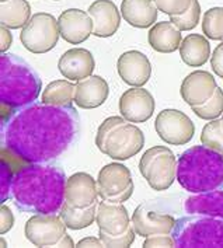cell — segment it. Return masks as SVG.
I'll use <instances>...</instances> for the list:
<instances>
[{"label": "cell", "instance_id": "cell-1", "mask_svg": "<svg viewBox=\"0 0 223 248\" xmlns=\"http://www.w3.org/2000/svg\"><path fill=\"white\" fill-rule=\"evenodd\" d=\"M1 146L27 163H51L80 135V117L73 105L31 103L1 121Z\"/></svg>", "mask_w": 223, "mask_h": 248}, {"label": "cell", "instance_id": "cell-2", "mask_svg": "<svg viewBox=\"0 0 223 248\" xmlns=\"http://www.w3.org/2000/svg\"><path fill=\"white\" fill-rule=\"evenodd\" d=\"M65 170L55 163H28L16 171L14 205L27 213H59L65 203Z\"/></svg>", "mask_w": 223, "mask_h": 248}, {"label": "cell", "instance_id": "cell-3", "mask_svg": "<svg viewBox=\"0 0 223 248\" xmlns=\"http://www.w3.org/2000/svg\"><path fill=\"white\" fill-rule=\"evenodd\" d=\"M0 66V119L4 121L16 109L37 101L42 90V81L31 65L14 53H1Z\"/></svg>", "mask_w": 223, "mask_h": 248}, {"label": "cell", "instance_id": "cell-4", "mask_svg": "<svg viewBox=\"0 0 223 248\" xmlns=\"http://www.w3.org/2000/svg\"><path fill=\"white\" fill-rule=\"evenodd\" d=\"M177 181L192 194L223 189V153L204 144L190 147L177 158Z\"/></svg>", "mask_w": 223, "mask_h": 248}, {"label": "cell", "instance_id": "cell-5", "mask_svg": "<svg viewBox=\"0 0 223 248\" xmlns=\"http://www.w3.org/2000/svg\"><path fill=\"white\" fill-rule=\"evenodd\" d=\"M98 150L117 161H125L136 156L144 146V135L141 128L128 124L122 115L103 121L96 135Z\"/></svg>", "mask_w": 223, "mask_h": 248}, {"label": "cell", "instance_id": "cell-6", "mask_svg": "<svg viewBox=\"0 0 223 248\" xmlns=\"http://www.w3.org/2000/svg\"><path fill=\"white\" fill-rule=\"evenodd\" d=\"M171 235L175 247H223V219L190 213L175 220Z\"/></svg>", "mask_w": 223, "mask_h": 248}, {"label": "cell", "instance_id": "cell-7", "mask_svg": "<svg viewBox=\"0 0 223 248\" xmlns=\"http://www.w3.org/2000/svg\"><path fill=\"white\" fill-rule=\"evenodd\" d=\"M139 171L152 189L167 191L177 178V157L166 146H153L141 157Z\"/></svg>", "mask_w": 223, "mask_h": 248}, {"label": "cell", "instance_id": "cell-8", "mask_svg": "<svg viewBox=\"0 0 223 248\" xmlns=\"http://www.w3.org/2000/svg\"><path fill=\"white\" fill-rule=\"evenodd\" d=\"M171 198H156L142 202L132 215V224L136 234H171L175 219L170 209Z\"/></svg>", "mask_w": 223, "mask_h": 248}, {"label": "cell", "instance_id": "cell-9", "mask_svg": "<svg viewBox=\"0 0 223 248\" xmlns=\"http://www.w3.org/2000/svg\"><path fill=\"white\" fill-rule=\"evenodd\" d=\"M61 37L58 20L49 13H35L20 32V41L31 53L52 51Z\"/></svg>", "mask_w": 223, "mask_h": 248}, {"label": "cell", "instance_id": "cell-10", "mask_svg": "<svg viewBox=\"0 0 223 248\" xmlns=\"http://www.w3.org/2000/svg\"><path fill=\"white\" fill-rule=\"evenodd\" d=\"M155 129L159 138L167 144H187L195 133V126L191 118L183 111L167 108L159 112L155 121Z\"/></svg>", "mask_w": 223, "mask_h": 248}, {"label": "cell", "instance_id": "cell-11", "mask_svg": "<svg viewBox=\"0 0 223 248\" xmlns=\"http://www.w3.org/2000/svg\"><path fill=\"white\" fill-rule=\"evenodd\" d=\"M66 224L56 213H35L26 222V238L35 247H53L66 234Z\"/></svg>", "mask_w": 223, "mask_h": 248}, {"label": "cell", "instance_id": "cell-12", "mask_svg": "<svg viewBox=\"0 0 223 248\" xmlns=\"http://www.w3.org/2000/svg\"><path fill=\"white\" fill-rule=\"evenodd\" d=\"M156 108L152 93L143 87H131L119 98V112L128 122L141 124L153 117Z\"/></svg>", "mask_w": 223, "mask_h": 248}, {"label": "cell", "instance_id": "cell-13", "mask_svg": "<svg viewBox=\"0 0 223 248\" xmlns=\"http://www.w3.org/2000/svg\"><path fill=\"white\" fill-rule=\"evenodd\" d=\"M117 72L124 83L131 87H142L152 76L149 58L141 51H127L117 61Z\"/></svg>", "mask_w": 223, "mask_h": 248}, {"label": "cell", "instance_id": "cell-14", "mask_svg": "<svg viewBox=\"0 0 223 248\" xmlns=\"http://www.w3.org/2000/svg\"><path fill=\"white\" fill-rule=\"evenodd\" d=\"M98 185L87 172H75L66 180L65 202L72 208H87L97 202Z\"/></svg>", "mask_w": 223, "mask_h": 248}, {"label": "cell", "instance_id": "cell-15", "mask_svg": "<svg viewBox=\"0 0 223 248\" xmlns=\"http://www.w3.org/2000/svg\"><path fill=\"white\" fill-rule=\"evenodd\" d=\"M59 32L66 42L79 45L93 35V20L90 14L80 9H67L58 17Z\"/></svg>", "mask_w": 223, "mask_h": 248}, {"label": "cell", "instance_id": "cell-16", "mask_svg": "<svg viewBox=\"0 0 223 248\" xmlns=\"http://www.w3.org/2000/svg\"><path fill=\"white\" fill-rule=\"evenodd\" d=\"M218 89L216 80L205 70H195L190 73L181 83L180 94L190 107L205 104Z\"/></svg>", "mask_w": 223, "mask_h": 248}, {"label": "cell", "instance_id": "cell-17", "mask_svg": "<svg viewBox=\"0 0 223 248\" xmlns=\"http://www.w3.org/2000/svg\"><path fill=\"white\" fill-rule=\"evenodd\" d=\"M93 20V35L98 38L112 37L121 26V12L112 0H96L89 12Z\"/></svg>", "mask_w": 223, "mask_h": 248}, {"label": "cell", "instance_id": "cell-18", "mask_svg": "<svg viewBox=\"0 0 223 248\" xmlns=\"http://www.w3.org/2000/svg\"><path fill=\"white\" fill-rule=\"evenodd\" d=\"M58 67L65 78L70 81H79L92 76L96 69V61L89 49L72 48L59 58Z\"/></svg>", "mask_w": 223, "mask_h": 248}, {"label": "cell", "instance_id": "cell-19", "mask_svg": "<svg viewBox=\"0 0 223 248\" xmlns=\"http://www.w3.org/2000/svg\"><path fill=\"white\" fill-rule=\"evenodd\" d=\"M132 183V174L127 166L121 163H110L98 172V195L101 199H111L124 192Z\"/></svg>", "mask_w": 223, "mask_h": 248}, {"label": "cell", "instance_id": "cell-20", "mask_svg": "<svg viewBox=\"0 0 223 248\" xmlns=\"http://www.w3.org/2000/svg\"><path fill=\"white\" fill-rule=\"evenodd\" d=\"M96 223L98 230L107 232L110 234H121L128 230L132 220L128 210L122 203L103 199L97 205Z\"/></svg>", "mask_w": 223, "mask_h": 248}, {"label": "cell", "instance_id": "cell-21", "mask_svg": "<svg viewBox=\"0 0 223 248\" xmlns=\"http://www.w3.org/2000/svg\"><path fill=\"white\" fill-rule=\"evenodd\" d=\"M110 94L108 83L101 76H89L76 81L75 103L83 109H94L104 104Z\"/></svg>", "mask_w": 223, "mask_h": 248}, {"label": "cell", "instance_id": "cell-22", "mask_svg": "<svg viewBox=\"0 0 223 248\" xmlns=\"http://www.w3.org/2000/svg\"><path fill=\"white\" fill-rule=\"evenodd\" d=\"M159 9L153 0H122L121 16L135 28H149L158 20Z\"/></svg>", "mask_w": 223, "mask_h": 248}, {"label": "cell", "instance_id": "cell-23", "mask_svg": "<svg viewBox=\"0 0 223 248\" xmlns=\"http://www.w3.org/2000/svg\"><path fill=\"white\" fill-rule=\"evenodd\" d=\"M147 41L156 52L171 53L181 45V31L171 21H160L150 27Z\"/></svg>", "mask_w": 223, "mask_h": 248}, {"label": "cell", "instance_id": "cell-24", "mask_svg": "<svg viewBox=\"0 0 223 248\" xmlns=\"http://www.w3.org/2000/svg\"><path fill=\"white\" fill-rule=\"evenodd\" d=\"M184 209L187 213H201L223 219V191H210L195 194L185 199Z\"/></svg>", "mask_w": 223, "mask_h": 248}, {"label": "cell", "instance_id": "cell-25", "mask_svg": "<svg viewBox=\"0 0 223 248\" xmlns=\"http://www.w3.org/2000/svg\"><path fill=\"white\" fill-rule=\"evenodd\" d=\"M180 55L184 63L191 67L205 65L210 56L209 42L199 34H190L180 45Z\"/></svg>", "mask_w": 223, "mask_h": 248}, {"label": "cell", "instance_id": "cell-26", "mask_svg": "<svg viewBox=\"0 0 223 248\" xmlns=\"http://www.w3.org/2000/svg\"><path fill=\"white\" fill-rule=\"evenodd\" d=\"M31 18V6L27 0H6L0 4V24L10 30L23 28Z\"/></svg>", "mask_w": 223, "mask_h": 248}, {"label": "cell", "instance_id": "cell-27", "mask_svg": "<svg viewBox=\"0 0 223 248\" xmlns=\"http://www.w3.org/2000/svg\"><path fill=\"white\" fill-rule=\"evenodd\" d=\"M75 92L76 84H73L70 80H53L42 92L41 103L58 107L72 105V103H75Z\"/></svg>", "mask_w": 223, "mask_h": 248}, {"label": "cell", "instance_id": "cell-28", "mask_svg": "<svg viewBox=\"0 0 223 248\" xmlns=\"http://www.w3.org/2000/svg\"><path fill=\"white\" fill-rule=\"evenodd\" d=\"M97 202L93 203L87 208H72L67 203H64L62 209L59 210V216L62 217V220L65 222L66 227L70 230H81L86 229L89 226H92L96 222V216H97Z\"/></svg>", "mask_w": 223, "mask_h": 248}, {"label": "cell", "instance_id": "cell-29", "mask_svg": "<svg viewBox=\"0 0 223 248\" xmlns=\"http://www.w3.org/2000/svg\"><path fill=\"white\" fill-rule=\"evenodd\" d=\"M191 108H192V112L201 119H205V121L218 119L223 114V90L221 87H218L215 90V94L205 104L191 107Z\"/></svg>", "mask_w": 223, "mask_h": 248}, {"label": "cell", "instance_id": "cell-30", "mask_svg": "<svg viewBox=\"0 0 223 248\" xmlns=\"http://www.w3.org/2000/svg\"><path fill=\"white\" fill-rule=\"evenodd\" d=\"M201 143L219 153H223V122L222 119L209 121L201 133Z\"/></svg>", "mask_w": 223, "mask_h": 248}, {"label": "cell", "instance_id": "cell-31", "mask_svg": "<svg viewBox=\"0 0 223 248\" xmlns=\"http://www.w3.org/2000/svg\"><path fill=\"white\" fill-rule=\"evenodd\" d=\"M202 30L208 38L215 41L223 39V7H213L205 13Z\"/></svg>", "mask_w": 223, "mask_h": 248}, {"label": "cell", "instance_id": "cell-32", "mask_svg": "<svg viewBox=\"0 0 223 248\" xmlns=\"http://www.w3.org/2000/svg\"><path fill=\"white\" fill-rule=\"evenodd\" d=\"M199 14H201V6L198 0H192L191 7L180 16H171L170 21L177 27L180 31H188L195 28L199 23Z\"/></svg>", "mask_w": 223, "mask_h": 248}, {"label": "cell", "instance_id": "cell-33", "mask_svg": "<svg viewBox=\"0 0 223 248\" xmlns=\"http://www.w3.org/2000/svg\"><path fill=\"white\" fill-rule=\"evenodd\" d=\"M136 232L133 229V224L131 223V226L128 227L127 232L121 233V234H110L107 232L98 230V237L101 238V241L104 243L105 247H112V248H127L131 247L132 244L135 243V237H136Z\"/></svg>", "mask_w": 223, "mask_h": 248}, {"label": "cell", "instance_id": "cell-34", "mask_svg": "<svg viewBox=\"0 0 223 248\" xmlns=\"http://www.w3.org/2000/svg\"><path fill=\"white\" fill-rule=\"evenodd\" d=\"M0 174H1V181H0V202L4 203L7 199L13 198L12 192V185H13V178L16 174V169L12 166L9 160L4 157H0Z\"/></svg>", "mask_w": 223, "mask_h": 248}, {"label": "cell", "instance_id": "cell-35", "mask_svg": "<svg viewBox=\"0 0 223 248\" xmlns=\"http://www.w3.org/2000/svg\"><path fill=\"white\" fill-rule=\"evenodd\" d=\"M159 12L167 16H180L185 13L190 7L192 0H153Z\"/></svg>", "mask_w": 223, "mask_h": 248}, {"label": "cell", "instance_id": "cell-36", "mask_svg": "<svg viewBox=\"0 0 223 248\" xmlns=\"http://www.w3.org/2000/svg\"><path fill=\"white\" fill-rule=\"evenodd\" d=\"M143 247H175L171 234H152L144 237Z\"/></svg>", "mask_w": 223, "mask_h": 248}, {"label": "cell", "instance_id": "cell-37", "mask_svg": "<svg viewBox=\"0 0 223 248\" xmlns=\"http://www.w3.org/2000/svg\"><path fill=\"white\" fill-rule=\"evenodd\" d=\"M14 224V216L12 209L1 203L0 208V234H6L12 230Z\"/></svg>", "mask_w": 223, "mask_h": 248}, {"label": "cell", "instance_id": "cell-38", "mask_svg": "<svg viewBox=\"0 0 223 248\" xmlns=\"http://www.w3.org/2000/svg\"><path fill=\"white\" fill-rule=\"evenodd\" d=\"M210 66L213 69V72L223 78V42L221 45L216 46V49L213 51L210 56Z\"/></svg>", "mask_w": 223, "mask_h": 248}, {"label": "cell", "instance_id": "cell-39", "mask_svg": "<svg viewBox=\"0 0 223 248\" xmlns=\"http://www.w3.org/2000/svg\"><path fill=\"white\" fill-rule=\"evenodd\" d=\"M12 44H13V35L10 32V28L1 26L0 28V51L1 53L7 52L9 48L12 46Z\"/></svg>", "mask_w": 223, "mask_h": 248}, {"label": "cell", "instance_id": "cell-40", "mask_svg": "<svg viewBox=\"0 0 223 248\" xmlns=\"http://www.w3.org/2000/svg\"><path fill=\"white\" fill-rule=\"evenodd\" d=\"M76 247H105V246L100 237H86L80 240Z\"/></svg>", "mask_w": 223, "mask_h": 248}, {"label": "cell", "instance_id": "cell-41", "mask_svg": "<svg viewBox=\"0 0 223 248\" xmlns=\"http://www.w3.org/2000/svg\"><path fill=\"white\" fill-rule=\"evenodd\" d=\"M53 247H75V243H73V240H72V237L66 233Z\"/></svg>", "mask_w": 223, "mask_h": 248}, {"label": "cell", "instance_id": "cell-42", "mask_svg": "<svg viewBox=\"0 0 223 248\" xmlns=\"http://www.w3.org/2000/svg\"><path fill=\"white\" fill-rule=\"evenodd\" d=\"M1 247H6V241H4V238H1Z\"/></svg>", "mask_w": 223, "mask_h": 248}, {"label": "cell", "instance_id": "cell-43", "mask_svg": "<svg viewBox=\"0 0 223 248\" xmlns=\"http://www.w3.org/2000/svg\"><path fill=\"white\" fill-rule=\"evenodd\" d=\"M0 1H6V0H0Z\"/></svg>", "mask_w": 223, "mask_h": 248}, {"label": "cell", "instance_id": "cell-44", "mask_svg": "<svg viewBox=\"0 0 223 248\" xmlns=\"http://www.w3.org/2000/svg\"><path fill=\"white\" fill-rule=\"evenodd\" d=\"M222 122H223V115H222Z\"/></svg>", "mask_w": 223, "mask_h": 248}, {"label": "cell", "instance_id": "cell-45", "mask_svg": "<svg viewBox=\"0 0 223 248\" xmlns=\"http://www.w3.org/2000/svg\"><path fill=\"white\" fill-rule=\"evenodd\" d=\"M55 1H56V0H55Z\"/></svg>", "mask_w": 223, "mask_h": 248}]
</instances>
